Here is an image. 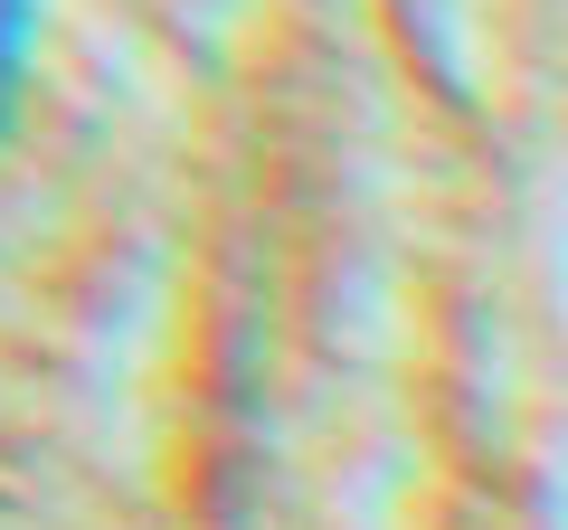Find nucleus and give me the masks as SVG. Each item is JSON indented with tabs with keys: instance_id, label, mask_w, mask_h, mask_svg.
Returning a JSON list of instances; mask_svg holds the SVG:
<instances>
[{
	"instance_id": "1",
	"label": "nucleus",
	"mask_w": 568,
	"mask_h": 530,
	"mask_svg": "<svg viewBox=\"0 0 568 530\" xmlns=\"http://www.w3.org/2000/svg\"><path fill=\"white\" fill-rule=\"evenodd\" d=\"M29 48H39V0H0V123H10V104H20Z\"/></svg>"
}]
</instances>
